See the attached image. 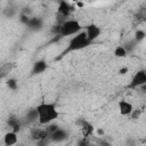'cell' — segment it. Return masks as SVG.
Returning a JSON list of instances; mask_svg holds the SVG:
<instances>
[{
    "label": "cell",
    "mask_w": 146,
    "mask_h": 146,
    "mask_svg": "<svg viewBox=\"0 0 146 146\" xmlns=\"http://www.w3.org/2000/svg\"><path fill=\"white\" fill-rule=\"evenodd\" d=\"M18 141V137H17V132L10 130L8 131L5 136H3V144L6 146H13L15 144H17Z\"/></svg>",
    "instance_id": "obj_13"
},
{
    "label": "cell",
    "mask_w": 146,
    "mask_h": 146,
    "mask_svg": "<svg viewBox=\"0 0 146 146\" xmlns=\"http://www.w3.org/2000/svg\"><path fill=\"white\" fill-rule=\"evenodd\" d=\"M43 19L41 18V17H30V19H29V22H27V24H26V26H27V29L30 30V31H32V32H39V31H41L42 30V27H43Z\"/></svg>",
    "instance_id": "obj_11"
},
{
    "label": "cell",
    "mask_w": 146,
    "mask_h": 146,
    "mask_svg": "<svg viewBox=\"0 0 146 146\" xmlns=\"http://www.w3.org/2000/svg\"><path fill=\"white\" fill-rule=\"evenodd\" d=\"M68 138V132H67V130H65V129H63V128H57L55 131H52L51 133H50V137H49V139L51 140V141H54V143H62V141H64V140H66Z\"/></svg>",
    "instance_id": "obj_9"
},
{
    "label": "cell",
    "mask_w": 146,
    "mask_h": 146,
    "mask_svg": "<svg viewBox=\"0 0 146 146\" xmlns=\"http://www.w3.org/2000/svg\"><path fill=\"white\" fill-rule=\"evenodd\" d=\"M8 125H9V128H11V130L13 131H15V132H19L21 131V128H22V123H21V121L17 119V117H15V116H10L9 119H8Z\"/></svg>",
    "instance_id": "obj_14"
},
{
    "label": "cell",
    "mask_w": 146,
    "mask_h": 146,
    "mask_svg": "<svg viewBox=\"0 0 146 146\" xmlns=\"http://www.w3.org/2000/svg\"><path fill=\"white\" fill-rule=\"evenodd\" d=\"M143 13H144V21L146 22V9H145V10H144Z\"/></svg>",
    "instance_id": "obj_25"
},
{
    "label": "cell",
    "mask_w": 146,
    "mask_h": 146,
    "mask_svg": "<svg viewBox=\"0 0 146 146\" xmlns=\"http://www.w3.org/2000/svg\"><path fill=\"white\" fill-rule=\"evenodd\" d=\"M96 133H97L98 136H104L105 131H104L103 129H97V130H96Z\"/></svg>",
    "instance_id": "obj_23"
},
{
    "label": "cell",
    "mask_w": 146,
    "mask_h": 146,
    "mask_svg": "<svg viewBox=\"0 0 146 146\" xmlns=\"http://www.w3.org/2000/svg\"><path fill=\"white\" fill-rule=\"evenodd\" d=\"M25 119L27 122H34V121H38V111H36V107L34 108H30L26 114H25Z\"/></svg>",
    "instance_id": "obj_16"
},
{
    "label": "cell",
    "mask_w": 146,
    "mask_h": 146,
    "mask_svg": "<svg viewBox=\"0 0 146 146\" xmlns=\"http://www.w3.org/2000/svg\"><path fill=\"white\" fill-rule=\"evenodd\" d=\"M50 132L47 128H34L31 131V138L36 140V141H44L46 139H49Z\"/></svg>",
    "instance_id": "obj_7"
},
{
    "label": "cell",
    "mask_w": 146,
    "mask_h": 146,
    "mask_svg": "<svg viewBox=\"0 0 146 146\" xmlns=\"http://www.w3.org/2000/svg\"><path fill=\"white\" fill-rule=\"evenodd\" d=\"M84 31H86L87 38H88V40L90 42H94L95 40H97L99 38V35L102 34V29L97 24H94V23L87 25V27H86Z\"/></svg>",
    "instance_id": "obj_6"
},
{
    "label": "cell",
    "mask_w": 146,
    "mask_h": 146,
    "mask_svg": "<svg viewBox=\"0 0 146 146\" xmlns=\"http://www.w3.org/2000/svg\"><path fill=\"white\" fill-rule=\"evenodd\" d=\"M133 108H135L133 105L127 99H120L117 103V110L122 116H130Z\"/></svg>",
    "instance_id": "obj_8"
},
{
    "label": "cell",
    "mask_w": 146,
    "mask_h": 146,
    "mask_svg": "<svg viewBox=\"0 0 146 146\" xmlns=\"http://www.w3.org/2000/svg\"><path fill=\"white\" fill-rule=\"evenodd\" d=\"M146 84V70H138L131 78L128 88L129 89H137Z\"/></svg>",
    "instance_id": "obj_5"
},
{
    "label": "cell",
    "mask_w": 146,
    "mask_h": 146,
    "mask_svg": "<svg viewBox=\"0 0 146 146\" xmlns=\"http://www.w3.org/2000/svg\"><path fill=\"white\" fill-rule=\"evenodd\" d=\"M78 6H79V7H82V6H83V2H81V1L78 0Z\"/></svg>",
    "instance_id": "obj_24"
},
{
    "label": "cell",
    "mask_w": 146,
    "mask_h": 146,
    "mask_svg": "<svg viewBox=\"0 0 146 146\" xmlns=\"http://www.w3.org/2000/svg\"><path fill=\"white\" fill-rule=\"evenodd\" d=\"M113 55L116 57V58H124L128 56V51L125 49L124 46H116L114 48V51H113Z\"/></svg>",
    "instance_id": "obj_15"
},
{
    "label": "cell",
    "mask_w": 146,
    "mask_h": 146,
    "mask_svg": "<svg viewBox=\"0 0 146 146\" xmlns=\"http://www.w3.org/2000/svg\"><path fill=\"white\" fill-rule=\"evenodd\" d=\"M74 10V7L67 2L66 0H60L57 7V23L62 24L65 19H67L70 17V15L72 14V11Z\"/></svg>",
    "instance_id": "obj_4"
},
{
    "label": "cell",
    "mask_w": 146,
    "mask_h": 146,
    "mask_svg": "<svg viewBox=\"0 0 146 146\" xmlns=\"http://www.w3.org/2000/svg\"><path fill=\"white\" fill-rule=\"evenodd\" d=\"M90 43H91V42L88 40L86 31H81V32L76 33L75 35H73V36L70 39V41H68V43H67L65 50L60 54V56H59L58 58H62V57L66 56V55L70 54V52L78 51V50H82V49L87 48Z\"/></svg>",
    "instance_id": "obj_2"
},
{
    "label": "cell",
    "mask_w": 146,
    "mask_h": 146,
    "mask_svg": "<svg viewBox=\"0 0 146 146\" xmlns=\"http://www.w3.org/2000/svg\"><path fill=\"white\" fill-rule=\"evenodd\" d=\"M6 84H7V87H8L10 90H13V91L18 88V82H17V80H16L15 78H8L7 81H6Z\"/></svg>",
    "instance_id": "obj_17"
},
{
    "label": "cell",
    "mask_w": 146,
    "mask_h": 146,
    "mask_svg": "<svg viewBox=\"0 0 146 146\" xmlns=\"http://www.w3.org/2000/svg\"><path fill=\"white\" fill-rule=\"evenodd\" d=\"M145 38H146V32H145L144 30H141V29L136 30V32H135V38H133V39H135L137 42H141Z\"/></svg>",
    "instance_id": "obj_18"
},
{
    "label": "cell",
    "mask_w": 146,
    "mask_h": 146,
    "mask_svg": "<svg viewBox=\"0 0 146 146\" xmlns=\"http://www.w3.org/2000/svg\"><path fill=\"white\" fill-rule=\"evenodd\" d=\"M47 68H48L47 62H46L44 59H38V60H35V62L33 63L31 73H32V75H38V74L43 73Z\"/></svg>",
    "instance_id": "obj_12"
},
{
    "label": "cell",
    "mask_w": 146,
    "mask_h": 146,
    "mask_svg": "<svg viewBox=\"0 0 146 146\" xmlns=\"http://www.w3.org/2000/svg\"><path fill=\"white\" fill-rule=\"evenodd\" d=\"M35 107L38 111V122L41 125H48L59 117L60 113L55 103L42 102L38 104Z\"/></svg>",
    "instance_id": "obj_1"
},
{
    "label": "cell",
    "mask_w": 146,
    "mask_h": 146,
    "mask_svg": "<svg viewBox=\"0 0 146 146\" xmlns=\"http://www.w3.org/2000/svg\"><path fill=\"white\" fill-rule=\"evenodd\" d=\"M13 66H14V63L3 64V65L1 66V78H5V76H6V74H7V73H9V72L11 71Z\"/></svg>",
    "instance_id": "obj_19"
},
{
    "label": "cell",
    "mask_w": 146,
    "mask_h": 146,
    "mask_svg": "<svg viewBox=\"0 0 146 146\" xmlns=\"http://www.w3.org/2000/svg\"><path fill=\"white\" fill-rule=\"evenodd\" d=\"M82 31V25L79 21L70 18L65 19L62 24H58V33L57 35L59 38H65V36H71L75 35L76 33Z\"/></svg>",
    "instance_id": "obj_3"
},
{
    "label": "cell",
    "mask_w": 146,
    "mask_h": 146,
    "mask_svg": "<svg viewBox=\"0 0 146 146\" xmlns=\"http://www.w3.org/2000/svg\"><path fill=\"white\" fill-rule=\"evenodd\" d=\"M78 124H79L80 128H81V132H82L83 138H89L90 136L94 135L95 128H94V125H92L90 122H88V121H86V120H83V119H80V120L78 121Z\"/></svg>",
    "instance_id": "obj_10"
},
{
    "label": "cell",
    "mask_w": 146,
    "mask_h": 146,
    "mask_svg": "<svg viewBox=\"0 0 146 146\" xmlns=\"http://www.w3.org/2000/svg\"><path fill=\"white\" fill-rule=\"evenodd\" d=\"M137 41L133 39V40H131V41H129V42H127L125 44H123L124 47H125V49H127V51H128V54H130V52H132L133 50H135V48H136V46H137Z\"/></svg>",
    "instance_id": "obj_20"
},
{
    "label": "cell",
    "mask_w": 146,
    "mask_h": 146,
    "mask_svg": "<svg viewBox=\"0 0 146 146\" xmlns=\"http://www.w3.org/2000/svg\"><path fill=\"white\" fill-rule=\"evenodd\" d=\"M141 112H143V111H141L140 108H133L132 113L130 114V117H131L132 120H137V119H139V117H140Z\"/></svg>",
    "instance_id": "obj_21"
},
{
    "label": "cell",
    "mask_w": 146,
    "mask_h": 146,
    "mask_svg": "<svg viewBox=\"0 0 146 146\" xmlns=\"http://www.w3.org/2000/svg\"><path fill=\"white\" fill-rule=\"evenodd\" d=\"M76 1H78V0H76ZM88 1H91V0H88Z\"/></svg>",
    "instance_id": "obj_26"
},
{
    "label": "cell",
    "mask_w": 146,
    "mask_h": 146,
    "mask_svg": "<svg viewBox=\"0 0 146 146\" xmlns=\"http://www.w3.org/2000/svg\"><path fill=\"white\" fill-rule=\"evenodd\" d=\"M128 72H129V68L128 67H121V68H119V74L120 75H124Z\"/></svg>",
    "instance_id": "obj_22"
}]
</instances>
